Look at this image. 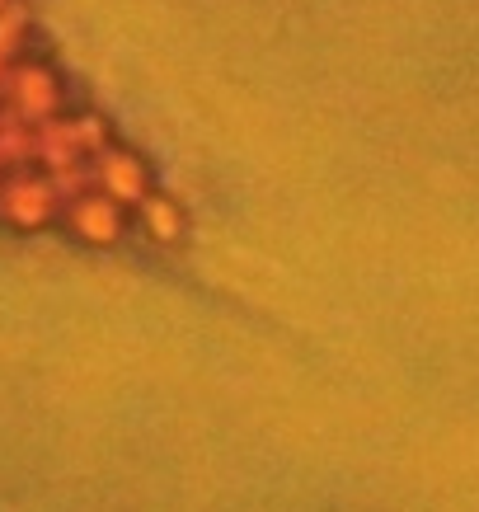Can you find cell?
Here are the masks:
<instances>
[{"mask_svg":"<svg viewBox=\"0 0 479 512\" xmlns=\"http://www.w3.org/2000/svg\"><path fill=\"white\" fill-rule=\"evenodd\" d=\"M137 221L141 231L151 235L155 245H174V240H184V207L174 198H165V193H151V198L137 207Z\"/></svg>","mask_w":479,"mask_h":512,"instance_id":"cell-4","label":"cell"},{"mask_svg":"<svg viewBox=\"0 0 479 512\" xmlns=\"http://www.w3.org/2000/svg\"><path fill=\"white\" fill-rule=\"evenodd\" d=\"M5 109L33 127H47L52 118H62L66 85H62V76H57V66L24 52L15 62V71H10V85H5Z\"/></svg>","mask_w":479,"mask_h":512,"instance_id":"cell-1","label":"cell"},{"mask_svg":"<svg viewBox=\"0 0 479 512\" xmlns=\"http://www.w3.org/2000/svg\"><path fill=\"white\" fill-rule=\"evenodd\" d=\"M62 226L76 235V240H85V245H118L127 235V207L113 202L109 193L90 188V193H80V198L66 202Z\"/></svg>","mask_w":479,"mask_h":512,"instance_id":"cell-3","label":"cell"},{"mask_svg":"<svg viewBox=\"0 0 479 512\" xmlns=\"http://www.w3.org/2000/svg\"><path fill=\"white\" fill-rule=\"evenodd\" d=\"M94 188H99V193H109L113 202H123L127 212H137L141 202L155 193L146 160L132 156L127 146H104V151L94 156Z\"/></svg>","mask_w":479,"mask_h":512,"instance_id":"cell-2","label":"cell"},{"mask_svg":"<svg viewBox=\"0 0 479 512\" xmlns=\"http://www.w3.org/2000/svg\"><path fill=\"white\" fill-rule=\"evenodd\" d=\"M5 5H10V0H0V10H5Z\"/></svg>","mask_w":479,"mask_h":512,"instance_id":"cell-5","label":"cell"}]
</instances>
